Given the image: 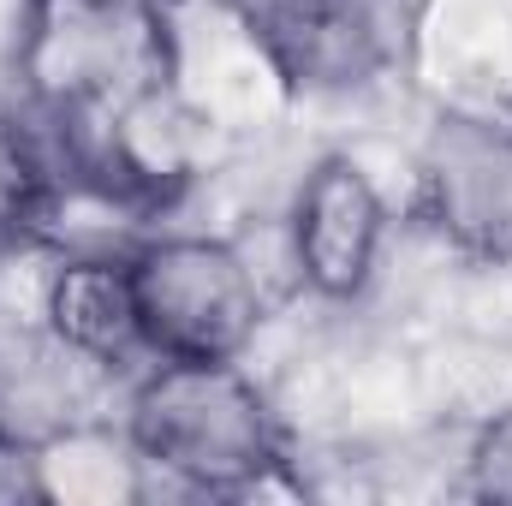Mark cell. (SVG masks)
Here are the masks:
<instances>
[{"mask_svg": "<svg viewBox=\"0 0 512 506\" xmlns=\"http://www.w3.org/2000/svg\"><path fill=\"white\" fill-rule=\"evenodd\" d=\"M126 441L191 495H256L286 477V423L239 358H155L126 399Z\"/></svg>", "mask_w": 512, "mask_h": 506, "instance_id": "1", "label": "cell"}, {"mask_svg": "<svg viewBox=\"0 0 512 506\" xmlns=\"http://www.w3.org/2000/svg\"><path fill=\"white\" fill-rule=\"evenodd\" d=\"M179 0H24V96L60 114H131L161 96Z\"/></svg>", "mask_w": 512, "mask_h": 506, "instance_id": "2", "label": "cell"}, {"mask_svg": "<svg viewBox=\"0 0 512 506\" xmlns=\"http://www.w3.org/2000/svg\"><path fill=\"white\" fill-rule=\"evenodd\" d=\"M143 352L179 364L239 358L262 328V286L239 245L209 233H161L126 251Z\"/></svg>", "mask_w": 512, "mask_h": 506, "instance_id": "3", "label": "cell"}, {"mask_svg": "<svg viewBox=\"0 0 512 506\" xmlns=\"http://www.w3.org/2000/svg\"><path fill=\"white\" fill-rule=\"evenodd\" d=\"M417 215L471 262H512V114H441L417 155Z\"/></svg>", "mask_w": 512, "mask_h": 506, "instance_id": "4", "label": "cell"}, {"mask_svg": "<svg viewBox=\"0 0 512 506\" xmlns=\"http://www.w3.org/2000/svg\"><path fill=\"white\" fill-rule=\"evenodd\" d=\"M387 203L358 155H316L292 197V268L316 298H358L376 280Z\"/></svg>", "mask_w": 512, "mask_h": 506, "instance_id": "5", "label": "cell"}, {"mask_svg": "<svg viewBox=\"0 0 512 506\" xmlns=\"http://www.w3.org/2000/svg\"><path fill=\"white\" fill-rule=\"evenodd\" d=\"M262 54L292 90H358L387 66V18L376 0H239Z\"/></svg>", "mask_w": 512, "mask_h": 506, "instance_id": "6", "label": "cell"}, {"mask_svg": "<svg viewBox=\"0 0 512 506\" xmlns=\"http://www.w3.org/2000/svg\"><path fill=\"white\" fill-rule=\"evenodd\" d=\"M84 364L48 322L0 316V459H42L84 423Z\"/></svg>", "mask_w": 512, "mask_h": 506, "instance_id": "7", "label": "cell"}, {"mask_svg": "<svg viewBox=\"0 0 512 506\" xmlns=\"http://www.w3.org/2000/svg\"><path fill=\"white\" fill-rule=\"evenodd\" d=\"M78 197L72 143L54 108L6 102L0 108V245H42L66 203Z\"/></svg>", "mask_w": 512, "mask_h": 506, "instance_id": "8", "label": "cell"}, {"mask_svg": "<svg viewBox=\"0 0 512 506\" xmlns=\"http://www.w3.org/2000/svg\"><path fill=\"white\" fill-rule=\"evenodd\" d=\"M42 322L96 370H131L143 352V328H137V298H131L126 256H72L54 268L48 280V304Z\"/></svg>", "mask_w": 512, "mask_h": 506, "instance_id": "9", "label": "cell"}, {"mask_svg": "<svg viewBox=\"0 0 512 506\" xmlns=\"http://www.w3.org/2000/svg\"><path fill=\"white\" fill-rule=\"evenodd\" d=\"M465 483L477 501H501L512 506V405L495 411L477 441H471V459H465Z\"/></svg>", "mask_w": 512, "mask_h": 506, "instance_id": "10", "label": "cell"}]
</instances>
